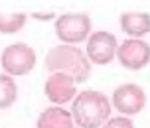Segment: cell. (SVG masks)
Instances as JSON below:
<instances>
[{"instance_id":"cell-1","label":"cell","mask_w":150,"mask_h":128,"mask_svg":"<svg viewBox=\"0 0 150 128\" xmlns=\"http://www.w3.org/2000/svg\"><path fill=\"white\" fill-rule=\"evenodd\" d=\"M111 98L101 91H81L71 103V116L79 128H103L111 118Z\"/></svg>"},{"instance_id":"cell-2","label":"cell","mask_w":150,"mask_h":128,"mask_svg":"<svg viewBox=\"0 0 150 128\" xmlns=\"http://www.w3.org/2000/svg\"><path fill=\"white\" fill-rule=\"evenodd\" d=\"M45 69L50 73H65L77 83L87 81L91 75V61L77 45H55L45 55Z\"/></svg>"},{"instance_id":"cell-3","label":"cell","mask_w":150,"mask_h":128,"mask_svg":"<svg viewBox=\"0 0 150 128\" xmlns=\"http://www.w3.org/2000/svg\"><path fill=\"white\" fill-rule=\"evenodd\" d=\"M55 36L61 44L77 45L91 38V18L81 12L61 14L55 20Z\"/></svg>"},{"instance_id":"cell-4","label":"cell","mask_w":150,"mask_h":128,"mask_svg":"<svg viewBox=\"0 0 150 128\" xmlns=\"http://www.w3.org/2000/svg\"><path fill=\"white\" fill-rule=\"evenodd\" d=\"M2 67L4 73L10 77L28 75L36 67V51L28 44H12L2 51Z\"/></svg>"},{"instance_id":"cell-5","label":"cell","mask_w":150,"mask_h":128,"mask_svg":"<svg viewBox=\"0 0 150 128\" xmlns=\"http://www.w3.org/2000/svg\"><path fill=\"white\" fill-rule=\"evenodd\" d=\"M111 105L119 110L122 116H134V114L142 113L146 106V93L140 85L136 83H122L112 91Z\"/></svg>"},{"instance_id":"cell-6","label":"cell","mask_w":150,"mask_h":128,"mask_svg":"<svg viewBox=\"0 0 150 128\" xmlns=\"http://www.w3.org/2000/svg\"><path fill=\"white\" fill-rule=\"evenodd\" d=\"M119 41L112 36L111 32H93L91 38L87 39V57H89L91 63L95 65H109L115 57H117V51H119Z\"/></svg>"},{"instance_id":"cell-7","label":"cell","mask_w":150,"mask_h":128,"mask_svg":"<svg viewBox=\"0 0 150 128\" xmlns=\"http://www.w3.org/2000/svg\"><path fill=\"white\" fill-rule=\"evenodd\" d=\"M117 59L128 71H140L150 63V45L144 39L128 38L119 45Z\"/></svg>"},{"instance_id":"cell-8","label":"cell","mask_w":150,"mask_h":128,"mask_svg":"<svg viewBox=\"0 0 150 128\" xmlns=\"http://www.w3.org/2000/svg\"><path fill=\"white\" fill-rule=\"evenodd\" d=\"M44 93L47 101L55 106H61L65 103H73L77 93V81L65 73H50L47 81L44 85Z\"/></svg>"},{"instance_id":"cell-9","label":"cell","mask_w":150,"mask_h":128,"mask_svg":"<svg viewBox=\"0 0 150 128\" xmlns=\"http://www.w3.org/2000/svg\"><path fill=\"white\" fill-rule=\"evenodd\" d=\"M120 30L132 39H142L150 34V14L146 12H122L120 14Z\"/></svg>"},{"instance_id":"cell-10","label":"cell","mask_w":150,"mask_h":128,"mask_svg":"<svg viewBox=\"0 0 150 128\" xmlns=\"http://www.w3.org/2000/svg\"><path fill=\"white\" fill-rule=\"evenodd\" d=\"M71 113L61 106H50L38 118V128H75Z\"/></svg>"},{"instance_id":"cell-11","label":"cell","mask_w":150,"mask_h":128,"mask_svg":"<svg viewBox=\"0 0 150 128\" xmlns=\"http://www.w3.org/2000/svg\"><path fill=\"white\" fill-rule=\"evenodd\" d=\"M18 98V85L10 75L0 73V110L10 108Z\"/></svg>"},{"instance_id":"cell-12","label":"cell","mask_w":150,"mask_h":128,"mask_svg":"<svg viewBox=\"0 0 150 128\" xmlns=\"http://www.w3.org/2000/svg\"><path fill=\"white\" fill-rule=\"evenodd\" d=\"M28 22L24 12H0V34H16Z\"/></svg>"},{"instance_id":"cell-13","label":"cell","mask_w":150,"mask_h":128,"mask_svg":"<svg viewBox=\"0 0 150 128\" xmlns=\"http://www.w3.org/2000/svg\"><path fill=\"white\" fill-rule=\"evenodd\" d=\"M103 128H134V122L128 116H111Z\"/></svg>"},{"instance_id":"cell-14","label":"cell","mask_w":150,"mask_h":128,"mask_svg":"<svg viewBox=\"0 0 150 128\" xmlns=\"http://www.w3.org/2000/svg\"><path fill=\"white\" fill-rule=\"evenodd\" d=\"M32 16H34L36 20H42V22H45V20H53V18H55L53 12H34Z\"/></svg>"},{"instance_id":"cell-15","label":"cell","mask_w":150,"mask_h":128,"mask_svg":"<svg viewBox=\"0 0 150 128\" xmlns=\"http://www.w3.org/2000/svg\"><path fill=\"white\" fill-rule=\"evenodd\" d=\"M0 59H2V55H0Z\"/></svg>"}]
</instances>
